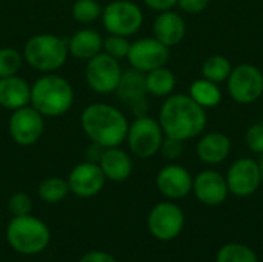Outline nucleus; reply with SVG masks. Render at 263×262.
<instances>
[{
	"label": "nucleus",
	"instance_id": "obj_2",
	"mask_svg": "<svg viewBox=\"0 0 263 262\" xmlns=\"http://www.w3.org/2000/svg\"><path fill=\"white\" fill-rule=\"evenodd\" d=\"M80 127L92 144L111 148L126 141L129 122L114 105L91 103L82 111Z\"/></svg>",
	"mask_w": 263,
	"mask_h": 262
},
{
	"label": "nucleus",
	"instance_id": "obj_36",
	"mask_svg": "<svg viewBox=\"0 0 263 262\" xmlns=\"http://www.w3.org/2000/svg\"><path fill=\"white\" fill-rule=\"evenodd\" d=\"M177 2H179V0H143V3H145L148 8H151V9H154V11H159V12L173 9V8L177 5Z\"/></svg>",
	"mask_w": 263,
	"mask_h": 262
},
{
	"label": "nucleus",
	"instance_id": "obj_32",
	"mask_svg": "<svg viewBox=\"0 0 263 262\" xmlns=\"http://www.w3.org/2000/svg\"><path fill=\"white\" fill-rule=\"evenodd\" d=\"M245 144L253 153L263 154V122H257L247 130Z\"/></svg>",
	"mask_w": 263,
	"mask_h": 262
},
{
	"label": "nucleus",
	"instance_id": "obj_13",
	"mask_svg": "<svg viewBox=\"0 0 263 262\" xmlns=\"http://www.w3.org/2000/svg\"><path fill=\"white\" fill-rule=\"evenodd\" d=\"M225 178L230 193L237 198L253 196L262 185L259 162L251 158H242L234 161Z\"/></svg>",
	"mask_w": 263,
	"mask_h": 262
},
{
	"label": "nucleus",
	"instance_id": "obj_5",
	"mask_svg": "<svg viewBox=\"0 0 263 262\" xmlns=\"http://www.w3.org/2000/svg\"><path fill=\"white\" fill-rule=\"evenodd\" d=\"M6 241L12 250L20 255H39L51 241L48 225L31 216H14L6 227Z\"/></svg>",
	"mask_w": 263,
	"mask_h": 262
},
{
	"label": "nucleus",
	"instance_id": "obj_3",
	"mask_svg": "<svg viewBox=\"0 0 263 262\" xmlns=\"http://www.w3.org/2000/svg\"><path fill=\"white\" fill-rule=\"evenodd\" d=\"M74 90L71 83L54 73H46L31 85V107L43 117H59L71 110Z\"/></svg>",
	"mask_w": 263,
	"mask_h": 262
},
{
	"label": "nucleus",
	"instance_id": "obj_28",
	"mask_svg": "<svg viewBox=\"0 0 263 262\" xmlns=\"http://www.w3.org/2000/svg\"><path fill=\"white\" fill-rule=\"evenodd\" d=\"M102 5L97 0H76L72 5V17L79 23H92L102 17Z\"/></svg>",
	"mask_w": 263,
	"mask_h": 262
},
{
	"label": "nucleus",
	"instance_id": "obj_31",
	"mask_svg": "<svg viewBox=\"0 0 263 262\" xmlns=\"http://www.w3.org/2000/svg\"><path fill=\"white\" fill-rule=\"evenodd\" d=\"M8 210L11 212L12 216H25L29 215L32 210V201L26 193H15L9 198L8 201Z\"/></svg>",
	"mask_w": 263,
	"mask_h": 262
},
{
	"label": "nucleus",
	"instance_id": "obj_6",
	"mask_svg": "<svg viewBox=\"0 0 263 262\" xmlns=\"http://www.w3.org/2000/svg\"><path fill=\"white\" fill-rule=\"evenodd\" d=\"M165 133L157 119L137 116L128 127L126 142L129 151L139 159H149L159 153Z\"/></svg>",
	"mask_w": 263,
	"mask_h": 262
},
{
	"label": "nucleus",
	"instance_id": "obj_21",
	"mask_svg": "<svg viewBox=\"0 0 263 262\" xmlns=\"http://www.w3.org/2000/svg\"><path fill=\"white\" fill-rule=\"evenodd\" d=\"M99 165L106 179L112 182H123L133 173V159L119 147L105 148Z\"/></svg>",
	"mask_w": 263,
	"mask_h": 262
},
{
	"label": "nucleus",
	"instance_id": "obj_8",
	"mask_svg": "<svg viewBox=\"0 0 263 262\" xmlns=\"http://www.w3.org/2000/svg\"><path fill=\"white\" fill-rule=\"evenodd\" d=\"M228 91L234 102L250 105L263 94V73L253 63H240L228 77Z\"/></svg>",
	"mask_w": 263,
	"mask_h": 262
},
{
	"label": "nucleus",
	"instance_id": "obj_18",
	"mask_svg": "<svg viewBox=\"0 0 263 262\" xmlns=\"http://www.w3.org/2000/svg\"><path fill=\"white\" fill-rule=\"evenodd\" d=\"M153 31L157 40H160L163 45L171 48V46L179 45L185 39L186 23L179 12L168 9V11H162L156 17Z\"/></svg>",
	"mask_w": 263,
	"mask_h": 262
},
{
	"label": "nucleus",
	"instance_id": "obj_9",
	"mask_svg": "<svg viewBox=\"0 0 263 262\" xmlns=\"http://www.w3.org/2000/svg\"><path fill=\"white\" fill-rule=\"evenodd\" d=\"M122 73L123 69L119 60L102 51L88 60L86 68H85V79H86L88 86L94 93L109 94L116 91L120 82Z\"/></svg>",
	"mask_w": 263,
	"mask_h": 262
},
{
	"label": "nucleus",
	"instance_id": "obj_16",
	"mask_svg": "<svg viewBox=\"0 0 263 262\" xmlns=\"http://www.w3.org/2000/svg\"><path fill=\"white\" fill-rule=\"evenodd\" d=\"M193 193L197 201L205 205H220L227 201L230 193L227 178L216 170H203L193 178Z\"/></svg>",
	"mask_w": 263,
	"mask_h": 262
},
{
	"label": "nucleus",
	"instance_id": "obj_25",
	"mask_svg": "<svg viewBox=\"0 0 263 262\" xmlns=\"http://www.w3.org/2000/svg\"><path fill=\"white\" fill-rule=\"evenodd\" d=\"M231 71H233V65H231L230 59L225 56H219V54L208 57L202 65L203 77L217 83V85L228 80Z\"/></svg>",
	"mask_w": 263,
	"mask_h": 262
},
{
	"label": "nucleus",
	"instance_id": "obj_14",
	"mask_svg": "<svg viewBox=\"0 0 263 262\" xmlns=\"http://www.w3.org/2000/svg\"><path fill=\"white\" fill-rule=\"evenodd\" d=\"M68 187L69 191L74 193L79 198H92L99 195L106 182V178L100 168L99 164L96 162H80L77 164L68 176Z\"/></svg>",
	"mask_w": 263,
	"mask_h": 262
},
{
	"label": "nucleus",
	"instance_id": "obj_12",
	"mask_svg": "<svg viewBox=\"0 0 263 262\" xmlns=\"http://www.w3.org/2000/svg\"><path fill=\"white\" fill-rule=\"evenodd\" d=\"M126 59L131 68L149 73L156 68L166 66L170 60V48L156 37H142L131 43Z\"/></svg>",
	"mask_w": 263,
	"mask_h": 262
},
{
	"label": "nucleus",
	"instance_id": "obj_34",
	"mask_svg": "<svg viewBox=\"0 0 263 262\" xmlns=\"http://www.w3.org/2000/svg\"><path fill=\"white\" fill-rule=\"evenodd\" d=\"M211 0H179L177 5L183 12L188 14H199L208 8Z\"/></svg>",
	"mask_w": 263,
	"mask_h": 262
},
{
	"label": "nucleus",
	"instance_id": "obj_27",
	"mask_svg": "<svg viewBox=\"0 0 263 262\" xmlns=\"http://www.w3.org/2000/svg\"><path fill=\"white\" fill-rule=\"evenodd\" d=\"M216 262H259V259L250 247L239 242H231L217 252Z\"/></svg>",
	"mask_w": 263,
	"mask_h": 262
},
{
	"label": "nucleus",
	"instance_id": "obj_24",
	"mask_svg": "<svg viewBox=\"0 0 263 262\" xmlns=\"http://www.w3.org/2000/svg\"><path fill=\"white\" fill-rule=\"evenodd\" d=\"M190 96L205 110L206 108H214L222 102V91L217 86V83L202 77L197 79L191 83L190 86Z\"/></svg>",
	"mask_w": 263,
	"mask_h": 262
},
{
	"label": "nucleus",
	"instance_id": "obj_20",
	"mask_svg": "<svg viewBox=\"0 0 263 262\" xmlns=\"http://www.w3.org/2000/svg\"><path fill=\"white\" fill-rule=\"evenodd\" d=\"M31 103V85L20 76L0 79V107L6 110H18Z\"/></svg>",
	"mask_w": 263,
	"mask_h": 262
},
{
	"label": "nucleus",
	"instance_id": "obj_11",
	"mask_svg": "<svg viewBox=\"0 0 263 262\" xmlns=\"http://www.w3.org/2000/svg\"><path fill=\"white\" fill-rule=\"evenodd\" d=\"M185 225V215L174 202H160L148 215V229L159 241H173Z\"/></svg>",
	"mask_w": 263,
	"mask_h": 262
},
{
	"label": "nucleus",
	"instance_id": "obj_37",
	"mask_svg": "<svg viewBox=\"0 0 263 262\" xmlns=\"http://www.w3.org/2000/svg\"><path fill=\"white\" fill-rule=\"evenodd\" d=\"M260 161H259V167H260V174H262V184H263V154H260Z\"/></svg>",
	"mask_w": 263,
	"mask_h": 262
},
{
	"label": "nucleus",
	"instance_id": "obj_7",
	"mask_svg": "<svg viewBox=\"0 0 263 262\" xmlns=\"http://www.w3.org/2000/svg\"><path fill=\"white\" fill-rule=\"evenodd\" d=\"M102 23L108 34L134 36L143 25L140 6L131 0H112L102 11Z\"/></svg>",
	"mask_w": 263,
	"mask_h": 262
},
{
	"label": "nucleus",
	"instance_id": "obj_4",
	"mask_svg": "<svg viewBox=\"0 0 263 262\" xmlns=\"http://www.w3.org/2000/svg\"><path fill=\"white\" fill-rule=\"evenodd\" d=\"M69 56L68 40L55 34H35L29 37L23 48L25 62L40 71V73H54L62 68Z\"/></svg>",
	"mask_w": 263,
	"mask_h": 262
},
{
	"label": "nucleus",
	"instance_id": "obj_26",
	"mask_svg": "<svg viewBox=\"0 0 263 262\" xmlns=\"http://www.w3.org/2000/svg\"><path fill=\"white\" fill-rule=\"evenodd\" d=\"M68 193H69L68 181L57 176L46 178L39 185V196L46 204H57L63 201L68 196Z\"/></svg>",
	"mask_w": 263,
	"mask_h": 262
},
{
	"label": "nucleus",
	"instance_id": "obj_23",
	"mask_svg": "<svg viewBox=\"0 0 263 262\" xmlns=\"http://www.w3.org/2000/svg\"><path fill=\"white\" fill-rule=\"evenodd\" d=\"M145 82L148 94H153L156 97H168L176 88V76L166 66H160L149 73H145Z\"/></svg>",
	"mask_w": 263,
	"mask_h": 262
},
{
	"label": "nucleus",
	"instance_id": "obj_15",
	"mask_svg": "<svg viewBox=\"0 0 263 262\" xmlns=\"http://www.w3.org/2000/svg\"><path fill=\"white\" fill-rule=\"evenodd\" d=\"M116 96L120 102L131 107V110L137 116H145L148 111V102H146V82H145V73L129 68L122 73L120 82L116 88Z\"/></svg>",
	"mask_w": 263,
	"mask_h": 262
},
{
	"label": "nucleus",
	"instance_id": "obj_35",
	"mask_svg": "<svg viewBox=\"0 0 263 262\" xmlns=\"http://www.w3.org/2000/svg\"><path fill=\"white\" fill-rule=\"evenodd\" d=\"M79 262H117V259L106 253V252H100V250H94V252H88L85 253Z\"/></svg>",
	"mask_w": 263,
	"mask_h": 262
},
{
	"label": "nucleus",
	"instance_id": "obj_10",
	"mask_svg": "<svg viewBox=\"0 0 263 262\" xmlns=\"http://www.w3.org/2000/svg\"><path fill=\"white\" fill-rule=\"evenodd\" d=\"M43 130V116L31 105L14 110L8 122V131L11 139L22 147L34 145L42 137Z\"/></svg>",
	"mask_w": 263,
	"mask_h": 262
},
{
	"label": "nucleus",
	"instance_id": "obj_30",
	"mask_svg": "<svg viewBox=\"0 0 263 262\" xmlns=\"http://www.w3.org/2000/svg\"><path fill=\"white\" fill-rule=\"evenodd\" d=\"M129 46L131 42L128 40V37L123 36H117V34H108V37H103V53L109 54L111 57L120 60V59H126L128 53H129Z\"/></svg>",
	"mask_w": 263,
	"mask_h": 262
},
{
	"label": "nucleus",
	"instance_id": "obj_29",
	"mask_svg": "<svg viewBox=\"0 0 263 262\" xmlns=\"http://www.w3.org/2000/svg\"><path fill=\"white\" fill-rule=\"evenodd\" d=\"M23 65V54L11 46L0 48V79L15 76Z\"/></svg>",
	"mask_w": 263,
	"mask_h": 262
},
{
	"label": "nucleus",
	"instance_id": "obj_1",
	"mask_svg": "<svg viewBox=\"0 0 263 262\" xmlns=\"http://www.w3.org/2000/svg\"><path fill=\"white\" fill-rule=\"evenodd\" d=\"M157 120L165 136L186 142L203 133L208 117L190 94H173L162 103Z\"/></svg>",
	"mask_w": 263,
	"mask_h": 262
},
{
	"label": "nucleus",
	"instance_id": "obj_19",
	"mask_svg": "<svg viewBox=\"0 0 263 262\" xmlns=\"http://www.w3.org/2000/svg\"><path fill=\"white\" fill-rule=\"evenodd\" d=\"M199 159L206 165L222 164L231 153V141L227 134L213 131L203 134L196 147Z\"/></svg>",
	"mask_w": 263,
	"mask_h": 262
},
{
	"label": "nucleus",
	"instance_id": "obj_33",
	"mask_svg": "<svg viewBox=\"0 0 263 262\" xmlns=\"http://www.w3.org/2000/svg\"><path fill=\"white\" fill-rule=\"evenodd\" d=\"M183 144H185L183 141H179V139L165 136L163 141H162V145H160L159 153L165 159H168V161H176V159H179L183 154Z\"/></svg>",
	"mask_w": 263,
	"mask_h": 262
},
{
	"label": "nucleus",
	"instance_id": "obj_17",
	"mask_svg": "<svg viewBox=\"0 0 263 262\" xmlns=\"http://www.w3.org/2000/svg\"><path fill=\"white\" fill-rule=\"evenodd\" d=\"M159 191L168 199H183L193 191L191 173L177 164L165 165L156 179Z\"/></svg>",
	"mask_w": 263,
	"mask_h": 262
},
{
	"label": "nucleus",
	"instance_id": "obj_22",
	"mask_svg": "<svg viewBox=\"0 0 263 262\" xmlns=\"http://www.w3.org/2000/svg\"><path fill=\"white\" fill-rule=\"evenodd\" d=\"M66 40L69 54L80 60H89L103 49V37L99 31L91 28L79 29Z\"/></svg>",
	"mask_w": 263,
	"mask_h": 262
}]
</instances>
